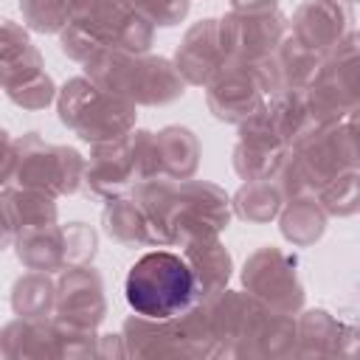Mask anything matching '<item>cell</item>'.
I'll list each match as a JSON object with an SVG mask.
<instances>
[{
	"mask_svg": "<svg viewBox=\"0 0 360 360\" xmlns=\"http://www.w3.org/2000/svg\"><path fill=\"white\" fill-rule=\"evenodd\" d=\"M197 295V276L186 259L158 250L141 256L127 276L129 307L152 321H166L191 307Z\"/></svg>",
	"mask_w": 360,
	"mask_h": 360,
	"instance_id": "1",
	"label": "cell"
}]
</instances>
